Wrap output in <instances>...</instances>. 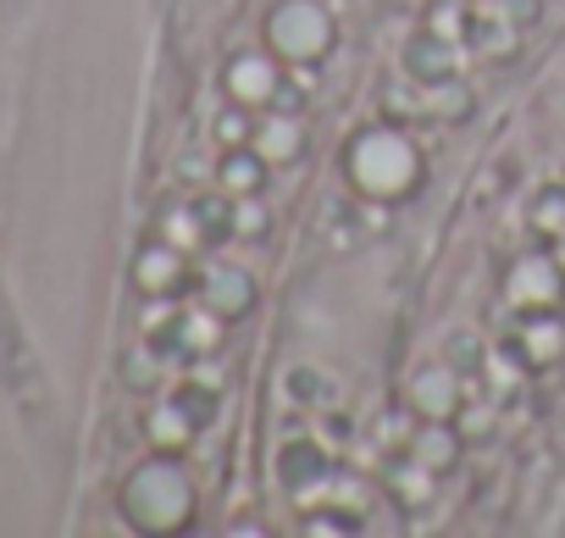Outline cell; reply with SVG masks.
Segmentation results:
<instances>
[{"label": "cell", "instance_id": "1", "mask_svg": "<svg viewBox=\"0 0 565 538\" xmlns=\"http://www.w3.org/2000/svg\"><path fill=\"white\" fill-rule=\"evenodd\" d=\"M227 178H233V183H249V178H255V167H249V161H238V167H227Z\"/></svg>", "mask_w": 565, "mask_h": 538}]
</instances>
